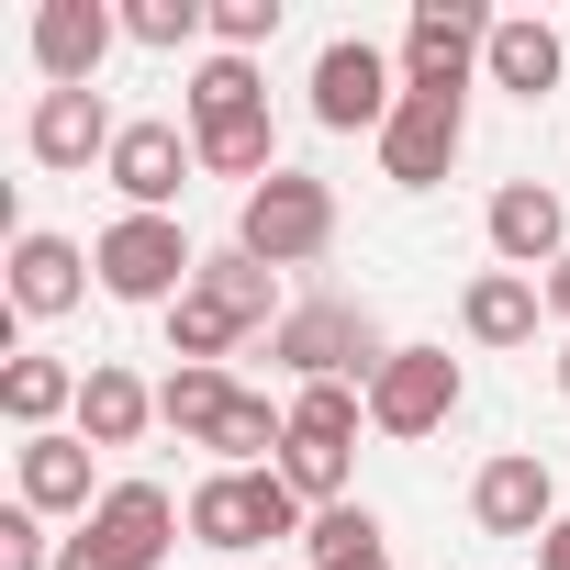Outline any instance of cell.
I'll return each instance as SVG.
<instances>
[{
  "label": "cell",
  "mask_w": 570,
  "mask_h": 570,
  "mask_svg": "<svg viewBox=\"0 0 570 570\" xmlns=\"http://www.w3.org/2000/svg\"><path fill=\"white\" fill-rule=\"evenodd\" d=\"M279 35V0H213V57H257Z\"/></svg>",
  "instance_id": "f546056e"
},
{
  "label": "cell",
  "mask_w": 570,
  "mask_h": 570,
  "mask_svg": "<svg viewBox=\"0 0 570 570\" xmlns=\"http://www.w3.org/2000/svg\"><path fill=\"white\" fill-rule=\"evenodd\" d=\"M179 112H190V135L268 112V79H257V57H202V68H190V90H179Z\"/></svg>",
  "instance_id": "44dd1931"
},
{
  "label": "cell",
  "mask_w": 570,
  "mask_h": 570,
  "mask_svg": "<svg viewBox=\"0 0 570 570\" xmlns=\"http://www.w3.org/2000/svg\"><path fill=\"white\" fill-rule=\"evenodd\" d=\"M90 459H101L90 436H23V448H12V481H23V503H35V514H79V525H90V514H101Z\"/></svg>",
  "instance_id": "2e32d148"
},
{
  "label": "cell",
  "mask_w": 570,
  "mask_h": 570,
  "mask_svg": "<svg viewBox=\"0 0 570 570\" xmlns=\"http://www.w3.org/2000/svg\"><path fill=\"white\" fill-rule=\"evenodd\" d=\"M268 358L292 370V392H303V381H381L392 336H381V314H370V303L325 292V303H292V314L268 325Z\"/></svg>",
  "instance_id": "6da1fadb"
},
{
  "label": "cell",
  "mask_w": 570,
  "mask_h": 570,
  "mask_svg": "<svg viewBox=\"0 0 570 570\" xmlns=\"http://www.w3.org/2000/svg\"><path fill=\"white\" fill-rule=\"evenodd\" d=\"M358 425H370V381H303V392H292V436L358 448Z\"/></svg>",
  "instance_id": "484cf974"
},
{
  "label": "cell",
  "mask_w": 570,
  "mask_h": 570,
  "mask_svg": "<svg viewBox=\"0 0 570 570\" xmlns=\"http://www.w3.org/2000/svg\"><path fill=\"white\" fill-rule=\"evenodd\" d=\"M268 470H279V481H292V492L325 514V503H347V470H358V448H314V436H292V448H279Z\"/></svg>",
  "instance_id": "83f0119b"
},
{
  "label": "cell",
  "mask_w": 570,
  "mask_h": 570,
  "mask_svg": "<svg viewBox=\"0 0 570 570\" xmlns=\"http://www.w3.org/2000/svg\"><path fill=\"white\" fill-rule=\"evenodd\" d=\"M190 292H213V303H224L235 325H257V336H268L279 314H292V303H279V268H257L246 246H213V257H202V279H190Z\"/></svg>",
  "instance_id": "603a6c76"
},
{
  "label": "cell",
  "mask_w": 570,
  "mask_h": 570,
  "mask_svg": "<svg viewBox=\"0 0 570 570\" xmlns=\"http://www.w3.org/2000/svg\"><path fill=\"white\" fill-rule=\"evenodd\" d=\"M235 246H246L257 268H314V257L336 246V190H325V179H303V168L257 179V190H246V213H235Z\"/></svg>",
  "instance_id": "5b68a950"
},
{
  "label": "cell",
  "mask_w": 570,
  "mask_h": 570,
  "mask_svg": "<svg viewBox=\"0 0 570 570\" xmlns=\"http://www.w3.org/2000/svg\"><path fill=\"white\" fill-rule=\"evenodd\" d=\"M537 314H548V292L525 268H481L470 292H459V325H470V347H525L537 336Z\"/></svg>",
  "instance_id": "ac0fdd59"
},
{
  "label": "cell",
  "mask_w": 570,
  "mask_h": 570,
  "mask_svg": "<svg viewBox=\"0 0 570 570\" xmlns=\"http://www.w3.org/2000/svg\"><path fill=\"white\" fill-rule=\"evenodd\" d=\"M190 548H224V559H246V548H279V537H303L314 525V503L279 481V470H213V481H190Z\"/></svg>",
  "instance_id": "7a4b0ae2"
},
{
  "label": "cell",
  "mask_w": 570,
  "mask_h": 570,
  "mask_svg": "<svg viewBox=\"0 0 570 570\" xmlns=\"http://www.w3.org/2000/svg\"><path fill=\"white\" fill-rule=\"evenodd\" d=\"M548 381H559V403H570V336H559V358H548Z\"/></svg>",
  "instance_id": "836d02e7"
},
{
  "label": "cell",
  "mask_w": 570,
  "mask_h": 570,
  "mask_svg": "<svg viewBox=\"0 0 570 570\" xmlns=\"http://www.w3.org/2000/svg\"><path fill=\"white\" fill-rule=\"evenodd\" d=\"M179 525L190 514L168 503V481H101V514L79 537H57V570H157Z\"/></svg>",
  "instance_id": "3957f363"
},
{
  "label": "cell",
  "mask_w": 570,
  "mask_h": 570,
  "mask_svg": "<svg viewBox=\"0 0 570 570\" xmlns=\"http://www.w3.org/2000/svg\"><path fill=\"white\" fill-rule=\"evenodd\" d=\"M224 403H235V381H224V370H168V381H157V425H179L190 448H213Z\"/></svg>",
  "instance_id": "4316f807"
},
{
  "label": "cell",
  "mask_w": 570,
  "mask_h": 570,
  "mask_svg": "<svg viewBox=\"0 0 570 570\" xmlns=\"http://www.w3.org/2000/svg\"><path fill=\"white\" fill-rule=\"evenodd\" d=\"M392 101H403V57H381L370 35H336L314 57V124L325 135H381Z\"/></svg>",
  "instance_id": "8992f818"
},
{
  "label": "cell",
  "mask_w": 570,
  "mask_h": 570,
  "mask_svg": "<svg viewBox=\"0 0 570 570\" xmlns=\"http://www.w3.org/2000/svg\"><path fill=\"white\" fill-rule=\"evenodd\" d=\"M124 35L135 46H190V35H213V0H124Z\"/></svg>",
  "instance_id": "f1b7e54d"
},
{
  "label": "cell",
  "mask_w": 570,
  "mask_h": 570,
  "mask_svg": "<svg viewBox=\"0 0 570 570\" xmlns=\"http://www.w3.org/2000/svg\"><path fill=\"white\" fill-rule=\"evenodd\" d=\"M157 425V392L124 370V358H90V381H79V436L90 448H135Z\"/></svg>",
  "instance_id": "d6986e66"
},
{
  "label": "cell",
  "mask_w": 570,
  "mask_h": 570,
  "mask_svg": "<svg viewBox=\"0 0 570 570\" xmlns=\"http://www.w3.org/2000/svg\"><path fill=\"white\" fill-rule=\"evenodd\" d=\"M90 268H101L112 303H157V314H168L190 279H202V246L179 235V213H124V224H101Z\"/></svg>",
  "instance_id": "277c9868"
},
{
  "label": "cell",
  "mask_w": 570,
  "mask_h": 570,
  "mask_svg": "<svg viewBox=\"0 0 570 570\" xmlns=\"http://www.w3.org/2000/svg\"><path fill=\"white\" fill-rule=\"evenodd\" d=\"M470 525H481V537H525V548H537V537L559 525V470H548L537 448L481 459V470H470Z\"/></svg>",
  "instance_id": "9c48e42d"
},
{
  "label": "cell",
  "mask_w": 570,
  "mask_h": 570,
  "mask_svg": "<svg viewBox=\"0 0 570 570\" xmlns=\"http://www.w3.org/2000/svg\"><path fill=\"white\" fill-rule=\"evenodd\" d=\"M459 146H470V101H448V90H403L392 124H381V179H392V190H436V179L459 168Z\"/></svg>",
  "instance_id": "ba28073f"
},
{
  "label": "cell",
  "mask_w": 570,
  "mask_h": 570,
  "mask_svg": "<svg viewBox=\"0 0 570 570\" xmlns=\"http://www.w3.org/2000/svg\"><path fill=\"white\" fill-rule=\"evenodd\" d=\"M101 179L124 190V213H179V190L202 179V146L179 124H124V146H112Z\"/></svg>",
  "instance_id": "7c38bea8"
},
{
  "label": "cell",
  "mask_w": 570,
  "mask_h": 570,
  "mask_svg": "<svg viewBox=\"0 0 570 570\" xmlns=\"http://www.w3.org/2000/svg\"><path fill=\"white\" fill-rule=\"evenodd\" d=\"M0 570H57V537H46V514H35V503L0 514Z\"/></svg>",
  "instance_id": "4dcf8cb0"
},
{
  "label": "cell",
  "mask_w": 570,
  "mask_h": 570,
  "mask_svg": "<svg viewBox=\"0 0 570 570\" xmlns=\"http://www.w3.org/2000/svg\"><path fill=\"white\" fill-rule=\"evenodd\" d=\"M23 146H35V168H112L124 124H112V101H101V90H35Z\"/></svg>",
  "instance_id": "8fae6325"
},
{
  "label": "cell",
  "mask_w": 570,
  "mask_h": 570,
  "mask_svg": "<svg viewBox=\"0 0 570 570\" xmlns=\"http://www.w3.org/2000/svg\"><path fill=\"white\" fill-rule=\"evenodd\" d=\"M537 292H548V314H559V325H570V257H559V268H548V279H537Z\"/></svg>",
  "instance_id": "d6a6232c"
},
{
  "label": "cell",
  "mask_w": 570,
  "mask_h": 570,
  "mask_svg": "<svg viewBox=\"0 0 570 570\" xmlns=\"http://www.w3.org/2000/svg\"><path fill=\"white\" fill-rule=\"evenodd\" d=\"M303 548H314V570H392V525L347 492V503H325L314 525H303Z\"/></svg>",
  "instance_id": "7402d4cb"
},
{
  "label": "cell",
  "mask_w": 570,
  "mask_h": 570,
  "mask_svg": "<svg viewBox=\"0 0 570 570\" xmlns=\"http://www.w3.org/2000/svg\"><path fill=\"white\" fill-rule=\"evenodd\" d=\"M459 414V358L448 347H392L381 381H370V425L381 436H436Z\"/></svg>",
  "instance_id": "30bf717a"
},
{
  "label": "cell",
  "mask_w": 570,
  "mask_h": 570,
  "mask_svg": "<svg viewBox=\"0 0 570 570\" xmlns=\"http://www.w3.org/2000/svg\"><path fill=\"white\" fill-rule=\"evenodd\" d=\"M112 35H124V12H101V0H46V12H35V68H46V90H101Z\"/></svg>",
  "instance_id": "9a60e30c"
},
{
  "label": "cell",
  "mask_w": 570,
  "mask_h": 570,
  "mask_svg": "<svg viewBox=\"0 0 570 570\" xmlns=\"http://www.w3.org/2000/svg\"><path fill=\"white\" fill-rule=\"evenodd\" d=\"M202 146V179H279V135H268V112H246V124H213V135H190Z\"/></svg>",
  "instance_id": "d4e9b609"
},
{
  "label": "cell",
  "mask_w": 570,
  "mask_h": 570,
  "mask_svg": "<svg viewBox=\"0 0 570 570\" xmlns=\"http://www.w3.org/2000/svg\"><path fill=\"white\" fill-rule=\"evenodd\" d=\"M481 57H492V12H481V0H414V23H403V90L470 101V68Z\"/></svg>",
  "instance_id": "52a82bcc"
},
{
  "label": "cell",
  "mask_w": 570,
  "mask_h": 570,
  "mask_svg": "<svg viewBox=\"0 0 570 570\" xmlns=\"http://www.w3.org/2000/svg\"><path fill=\"white\" fill-rule=\"evenodd\" d=\"M246 336H257V325H235L213 292H179V303H168V358H179V370H224Z\"/></svg>",
  "instance_id": "cb8c5ba5"
},
{
  "label": "cell",
  "mask_w": 570,
  "mask_h": 570,
  "mask_svg": "<svg viewBox=\"0 0 570 570\" xmlns=\"http://www.w3.org/2000/svg\"><path fill=\"white\" fill-rule=\"evenodd\" d=\"M559 68H570L559 23H537V12L492 23V57H481V79H492V90H514V101H548V90H559Z\"/></svg>",
  "instance_id": "e0dca14e"
},
{
  "label": "cell",
  "mask_w": 570,
  "mask_h": 570,
  "mask_svg": "<svg viewBox=\"0 0 570 570\" xmlns=\"http://www.w3.org/2000/svg\"><path fill=\"white\" fill-rule=\"evenodd\" d=\"M537 570H570V514H559V525L537 537Z\"/></svg>",
  "instance_id": "1f68e13d"
},
{
  "label": "cell",
  "mask_w": 570,
  "mask_h": 570,
  "mask_svg": "<svg viewBox=\"0 0 570 570\" xmlns=\"http://www.w3.org/2000/svg\"><path fill=\"white\" fill-rule=\"evenodd\" d=\"M79 381L90 370H68V358H12L0 370V414H12L23 436H57V414H79Z\"/></svg>",
  "instance_id": "ffe728a7"
},
{
  "label": "cell",
  "mask_w": 570,
  "mask_h": 570,
  "mask_svg": "<svg viewBox=\"0 0 570 570\" xmlns=\"http://www.w3.org/2000/svg\"><path fill=\"white\" fill-rule=\"evenodd\" d=\"M90 246L79 235H46V224H23L12 235V314L23 325H57V314H79V292H90Z\"/></svg>",
  "instance_id": "4fadbf2b"
},
{
  "label": "cell",
  "mask_w": 570,
  "mask_h": 570,
  "mask_svg": "<svg viewBox=\"0 0 570 570\" xmlns=\"http://www.w3.org/2000/svg\"><path fill=\"white\" fill-rule=\"evenodd\" d=\"M481 235H492V257L525 268V279H548V268L570 257V213H559V190H537V179H503L492 213H481Z\"/></svg>",
  "instance_id": "5bb4252c"
}]
</instances>
